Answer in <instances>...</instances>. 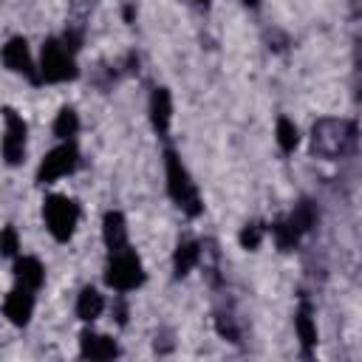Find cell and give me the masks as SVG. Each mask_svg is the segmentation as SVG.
I'll return each instance as SVG.
<instances>
[{
  "label": "cell",
  "instance_id": "obj_18",
  "mask_svg": "<svg viewBox=\"0 0 362 362\" xmlns=\"http://www.w3.org/2000/svg\"><path fill=\"white\" fill-rule=\"evenodd\" d=\"M76 130H79V116H76V110H74L71 105L59 107V113L54 116V136L62 139V141H68V139L76 136Z\"/></svg>",
  "mask_w": 362,
  "mask_h": 362
},
{
  "label": "cell",
  "instance_id": "obj_21",
  "mask_svg": "<svg viewBox=\"0 0 362 362\" xmlns=\"http://www.w3.org/2000/svg\"><path fill=\"white\" fill-rule=\"evenodd\" d=\"M263 235H266V226H263V223H246V226L240 229L238 240H240V246H243V249L255 252V249L263 243Z\"/></svg>",
  "mask_w": 362,
  "mask_h": 362
},
{
  "label": "cell",
  "instance_id": "obj_25",
  "mask_svg": "<svg viewBox=\"0 0 362 362\" xmlns=\"http://www.w3.org/2000/svg\"><path fill=\"white\" fill-rule=\"evenodd\" d=\"M195 6H201V8H209V0H195Z\"/></svg>",
  "mask_w": 362,
  "mask_h": 362
},
{
  "label": "cell",
  "instance_id": "obj_24",
  "mask_svg": "<svg viewBox=\"0 0 362 362\" xmlns=\"http://www.w3.org/2000/svg\"><path fill=\"white\" fill-rule=\"evenodd\" d=\"M243 6H246V8H257V6H260V0H243Z\"/></svg>",
  "mask_w": 362,
  "mask_h": 362
},
{
  "label": "cell",
  "instance_id": "obj_2",
  "mask_svg": "<svg viewBox=\"0 0 362 362\" xmlns=\"http://www.w3.org/2000/svg\"><path fill=\"white\" fill-rule=\"evenodd\" d=\"M164 173H167V192L170 198L189 215V218H198L204 212V204H201V192L192 181V175L187 173L184 161L178 158V153L173 147L164 150Z\"/></svg>",
  "mask_w": 362,
  "mask_h": 362
},
{
  "label": "cell",
  "instance_id": "obj_22",
  "mask_svg": "<svg viewBox=\"0 0 362 362\" xmlns=\"http://www.w3.org/2000/svg\"><path fill=\"white\" fill-rule=\"evenodd\" d=\"M20 252V235L14 226H3L0 229V255L3 257H14Z\"/></svg>",
  "mask_w": 362,
  "mask_h": 362
},
{
  "label": "cell",
  "instance_id": "obj_15",
  "mask_svg": "<svg viewBox=\"0 0 362 362\" xmlns=\"http://www.w3.org/2000/svg\"><path fill=\"white\" fill-rule=\"evenodd\" d=\"M204 257V246L198 240H181L173 252V272L175 277H187Z\"/></svg>",
  "mask_w": 362,
  "mask_h": 362
},
{
  "label": "cell",
  "instance_id": "obj_19",
  "mask_svg": "<svg viewBox=\"0 0 362 362\" xmlns=\"http://www.w3.org/2000/svg\"><path fill=\"white\" fill-rule=\"evenodd\" d=\"M274 136H277V144H280L283 153H294L297 144H300V130H297V124H294L288 116H280V119H277Z\"/></svg>",
  "mask_w": 362,
  "mask_h": 362
},
{
  "label": "cell",
  "instance_id": "obj_5",
  "mask_svg": "<svg viewBox=\"0 0 362 362\" xmlns=\"http://www.w3.org/2000/svg\"><path fill=\"white\" fill-rule=\"evenodd\" d=\"M105 283H107V288H113L119 294H127L144 283V266L130 246L110 252L107 266H105Z\"/></svg>",
  "mask_w": 362,
  "mask_h": 362
},
{
  "label": "cell",
  "instance_id": "obj_16",
  "mask_svg": "<svg viewBox=\"0 0 362 362\" xmlns=\"http://www.w3.org/2000/svg\"><path fill=\"white\" fill-rule=\"evenodd\" d=\"M102 311H105V294H99V288L93 286H85L76 297V317L82 322H93Z\"/></svg>",
  "mask_w": 362,
  "mask_h": 362
},
{
  "label": "cell",
  "instance_id": "obj_10",
  "mask_svg": "<svg viewBox=\"0 0 362 362\" xmlns=\"http://www.w3.org/2000/svg\"><path fill=\"white\" fill-rule=\"evenodd\" d=\"M147 110H150V124H153V130H156L161 139H167L170 122H173V96H170V90H167V88H153Z\"/></svg>",
  "mask_w": 362,
  "mask_h": 362
},
{
  "label": "cell",
  "instance_id": "obj_8",
  "mask_svg": "<svg viewBox=\"0 0 362 362\" xmlns=\"http://www.w3.org/2000/svg\"><path fill=\"white\" fill-rule=\"evenodd\" d=\"M0 59H3V65L11 74H20L28 82L40 85V74H37V65H34V57H31V48H28V40L25 37H11L0 48Z\"/></svg>",
  "mask_w": 362,
  "mask_h": 362
},
{
  "label": "cell",
  "instance_id": "obj_14",
  "mask_svg": "<svg viewBox=\"0 0 362 362\" xmlns=\"http://www.w3.org/2000/svg\"><path fill=\"white\" fill-rule=\"evenodd\" d=\"M294 328H297V337H300V345H303V354L311 356L314 345H317V322L311 317V303L303 297L300 300V308L294 314Z\"/></svg>",
  "mask_w": 362,
  "mask_h": 362
},
{
  "label": "cell",
  "instance_id": "obj_11",
  "mask_svg": "<svg viewBox=\"0 0 362 362\" xmlns=\"http://www.w3.org/2000/svg\"><path fill=\"white\" fill-rule=\"evenodd\" d=\"M79 354L85 359H113L119 356V345L113 337L107 334H96V331H82L79 334Z\"/></svg>",
  "mask_w": 362,
  "mask_h": 362
},
{
  "label": "cell",
  "instance_id": "obj_17",
  "mask_svg": "<svg viewBox=\"0 0 362 362\" xmlns=\"http://www.w3.org/2000/svg\"><path fill=\"white\" fill-rule=\"evenodd\" d=\"M317 218H320L317 206H314L308 198H303V201H300V204L291 209V215H288L286 221H288V223H291V226H294L300 235H305V232H308V229L317 223Z\"/></svg>",
  "mask_w": 362,
  "mask_h": 362
},
{
  "label": "cell",
  "instance_id": "obj_4",
  "mask_svg": "<svg viewBox=\"0 0 362 362\" xmlns=\"http://www.w3.org/2000/svg\"><path fill=\"white\" fill-rule=\"evenodd\" d=\"M42 221H45V229L51 232L54 240L68 243L76 232V223H79V204L68 195L51 192L42 201Z\"/></svg>",
  "mask_w": 362,
  "mask_h": 362
},
{
  "label": "cell",
  "instance_id": "obj_6",
  "mask_svg": "<svg viewBox=\"0 0 362 362\" xmlns=\"http://www.w3.org/2000/svg\"><path fill=\"white\" fill-rule=\"evenodd\" d=\"M76 167H79V150L68 139V141H62V144H57L54 150L45 153V158L37 167V184H54V181L71 175Z\"/></svg>",
  "mask_w": 362,
  "mask_h": 362
},
{
  "label": "cell",
  "instance_id": "obj_20",
  "mask_svg": "<svg viewBox=\"0 0 362 362\" xmlns=\"http://www.w3.org/2000/svg\"><path fill=\"white\" fill-rule=\"evenodd\" d=\"M269 232H272V238H274V243H277V249L280 252H288V249H294L297 246V240L303 238L288 221H277V223H272L269 226Z\"/></svg>",
  "mask_w": 362,
  "mask_h": 362
},
{
  "label": "cell",
  "instance_id": "obj_13",
  "mask_svg": "<svg viewBox=\"0 0 362 362\" xmlns=\"http://www.w3.org/2000/svg\"><path fill=\"white\" fill-rule=\"evenodd\" d=\"M102 240H105L107 252H119V249L130 246L127 243V221H124L122 212H116V209L105 212V218H102Z\"/></svg>",
  "mask_w": 362,
  "mask_h": 362
},
{
  "label": "cell",
  "instance_id": "obj_1",
  "mask_svg": "<svg viewBox=\"0 0 362 362\" xmlns=\"http://www.w3.org/2000/svg\"><path fill=\"white\" fill-rule=\"evenodd\" d=\"M311 150L322 158H342L356 150V124L342 119H320L311 127Z\"/></svg>",
  "mask_w": 362,
  "mask_h": 362
},
{
  "label": "cell",
  "instance_id": "obj_7",
  "mask_svg": "<svg viewBox=\"0 0 362 362\" xmlns=\"http://www.w3.org/2000/svg\"><path fill=\"white\" fill-rule=\"evenodd\" d=\"M25 141H28V124L14 107H3V139H0V153L6 164H20L25 158Z\"/></svg>",
  "mask_w": 362,
  "mask_h": 362
},
{
  "label": "cell",
  "instance_id": "obj_3",
  "mask_svg": "<svg viewBox=\"0 0 362 362\" xmlns=\"http://www.w3.org/2000/svg\"><path fill=\"white\" fill-rule=\"evenodd\" d=\"M37 74H40V82H71L76 79V59H74V51L57 40V37H48L42 42V51H40V65H37Z\"/></svg>",
  "mask_w": 362,
  "mask_h": 362
},
{
  "label": "cell",
  "instance_id": "obj_12",
  "mask_svg": "<svg viewBox=\"0 0 362 362\" xmlns=\"http://www.w3.org/2000/svg\"><path fill=\"white\" fill-rule=\"evenodd\" d=\"M14 280H17V286H23L28 291H40L45 283V266L37 257L23 255L14 260Z\"/></svg>",
  "mask_w": 362,
  "mask_h": 362
},
{
  "label": "cell",
  "instance_id": "obj_23",
  "mask_svg": "<svg viewBox=\"0 0 362 362\" xmlns=\"http://www.w3.org/2000/svg\"><path fill=\"white\" fill-rule=\"evenodd\" d=\"M218 334L226 337L229 342H240V331L235 328V322L229 317H218Z\"/></svg>",
  "mask_w": 362,
  "mask_h": 362
},
{
  "label": "cell",
  "instance_id": "obj_9",
  "mask_svg": "<svg viewBox=\"0 0 362 362\" xmlns=\"http://www.w3.org/2000/svg\"><path fill=\"white\" fill-rule=\"evenodd\" d=\"M3 314H6V320H8L11 325H17V328L28 325V322H31V314H34V291H28V288H23V286H14V288L6 294V300H3Z\"/></svg>",
  "mask_w": 362,
  "mask_h": 362
}]
</instances>
